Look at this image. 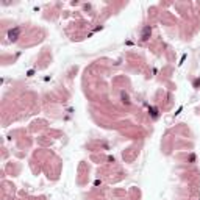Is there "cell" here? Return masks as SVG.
I'll list each match as a JSON object with an SVG mask.
<instances>
[{
    "instance_id": "cell-1",
    "label": "cell",
    "mask_w": 200,
    "mask_h": 200,
    "mask_svg": "<svg viewBox=\"0 0 200 200\" xmlns=\"http://www.w3.org/2000/svg\"><path fill=\"white\" fill-rule=\"evenodd\" d=\"M20 28L19 27H16V28H13V30H10L8 31V39L10 41H13V42H14V41H17V38H19V35H20Z\"/></svg>"
},
{
    "instance_id": "cell-2",
    "label": "cell",
    "mask_w": 200,
    "mask_h": 200,
    "mask_svg": "<svg viewBox=\"0 0 200 200\" xmlns=\"http://www.w3.org/2000/svg\"><path fill=\"white\" fill-rule=\"evenodd\" d=\"M150 33H152V28L150 27H144V30H142V41H147L149 38H150Z\"/></svg>"
}]
</instances>
